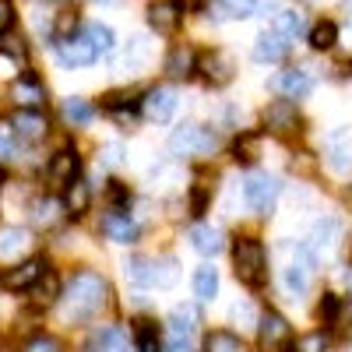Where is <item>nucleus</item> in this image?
Listing matches in <instances>:
<instances>
[{"label": "nucleus", "instance_id": "f257e3e1", "mask_svg": "<svg viewBox=\"0 0 352 352\" xmlns=\"http://www.w3.org/2000/svg\"><path fill=\"white\" fill-rule=\"evenodd\" d=\"M109 303H113V289H109V282L99 272L81 268V272H74L64 282L60 314H64L67 324H88V320H96Z\"/></svg>", "mask_w": 352, "mask_h": 352}, {"label": "nucleus", "instance_id": "f03ea898", "mask_svg": "<svg viewBox=\"0 0 352 352\" xmlns=\"http://www.w3.org/2000/svg\"><path fill=\"white\" fill-rule=\"evenodd\" d=\"M166 148H169L173 159H212V155L222 148V138H219V131H212V127L180 124V127L169 134Z\"/></svg>", "mask_w": 352, "mask_h": 352}, {"label": "nucleus", "instance_id": "7ed1b4c3", "mask_svg": "<svg viewBox=\"0 0 352 352\" xmlns=\"http://www.w3.org/2000/svg\"><path fill=\"white\" fill-rule=\"evenodd\" d=\"M232 275L250 289H261L268 282V250H264V243L257 236L232 240Z\"/></svg>", "mask_w": 352, "mask_h": 352}, {"label": "nucleus", "instance_id": "20e7f679", "mask_svg": "<svg viewBox=\"0 0 352 352\" xmlns=\"http://www.w3.org/2000/svg\"><path fill=\"white\" fill-rule=\"evenodd\" d=\"M278 194H282V184L275 180L272 173H247V180H243V204L254 215H272Z\"/></svg>", "mask_w": 352, "mask_h": 352}, {"label": "nucleus", "instance_id": "39448f33", "mask_svg": "<svg viewBox=\"0 0 352 352\" xmlns=\"http://www.w3.org/2000/svg\"><path fill=\"white\" fill-rule=\"evenodd\" d=\"M50 272L53 268H50L46 257H25V261L14 264V268H8L4 275H0V289H8V292H32Z\"/></svg>", "mask_w": 352, "mask_h": 352}, {"label": "nucleus", "instance_id": "423d86ee", "mask_svg": "<svg viewBox=\"0 0 352 352\" xmlns=\"http://www.w3.org/2000/svg\"><path fill=\"white\" fill-rule=\"evenodd\" d=\"M261 120H264V131L282 134V138L300 134V127H303L300 109H296V102H292V99H275V102H268V106H264V113H261Z\"/></svg>", "mask_w": 352, "mask_h": 352}, {"label": "nucleus", "instance_id": "0eeeda50", "mask_svg": "<svg viewBox=\"0 0 352 352\" xmlns=\"http://www.w3.org/2000/svg\"><path fill=\"white\" fill-rule=\"evenodd\" d=\"M138 109H141L144 120L166 124V120H173V113H176V92L166 88V85H155V88H148V92L138 99Z\"/></svg>", "mask_w": 352, "mask_h": 352}, {"label": "nucleus", "instance_id": "6e6552de", "mask_svg": "<svg viewBox=\"0 0 352 352\" xmlns=\"http://www.w3.org/2000/svg\"><path fill=\"white\" fill-rule=\"evenodd\" d=\"M99 229H102V236H106L109 243H120V247H131V243H138V236H141V226H138L124 208H109V212L99 219Z\"/></svg>", "mask_w": 352, "mask_h": 352}, {"label": "nucleus", "instance_id": "1a4fd4ad", "mask_svg": "<svg viewBox=\"0 0 352 352\" xmlns=\"http://www.w3.org/2000/svg\"><path fill=\"white\" fill-rule=\"evenodd\" d=\"M56 60L64 67H88V64H96L99 56H96V46L88 43L85 32H71L64 39H56Z\"/></svg>", "mask_w": 352, "mask_h": 352}, {"label": "nucleus", "instance_id": "9d476101", "mask_svg": "<svg viewBox=\"0 0 352 352\" xmlns=\"http://www.w3.org/2000/svg\"><path fill=\"white\" fill-rule=\"evenodd\" d=\"M85 352H134V338L120 324H99L88 331Z\"/></svg>", "mask_w": 352, "mask_h": 352}, {"label": "nucleus", "instance_id": "9b49d317", "mask_svg": "<svg viewBox=\"0 0 352 352\" xmlns=\"http://www.w3.org/2000/svg\"><path fill=\"white\" fill-rule=\"evenodd\" d=\"M292 338V328L289 320L278 314V310H264L261 320H257V342L264 352H275V349H285Z\"/></svg>", "mask_w": 352, "mask_h": 352}, {"label": "nucleus", "instance_id": "f8f14e48", "mask_svg": "<svg viewBox=\"0 0 352 352\" xmlns=\"http://www.w3.org/2000/svg\"><path fill=\"white\" fill-rule=\"evenodd\" d=\"M28 219H32V226L43 229V232H50V229H56V226H64V222H67L64 197H56V194L36 197L32 204H28Z\"/></svg>", "mask_w": 352, "mask_h": 352}, {"label": "nucleus", "instance_id": "ddd939ff", "mask_svg": "<svg viewBox=\"0 0 352 352\" xmlns=\"http://www.w3.org/2000/svg\"><path fill=\"white\" fill-rule=\"evenodd\" d=\"M78 176H81V155H78L74 148L56 152V155L50 159V166H46V184H50L53 190L71 187V184L78 180Z\"/></svg>", "mask_w": 352, "mask_h": 352}, {"label": "nucleus", "instance_id": "4468645a", "mask_svg": "<svg viewBox=\"0 0 352 352\" xmlns=\"http://www.w3.org/2000/svg\"><path fill=\"white\" fill-rule=\"evenodd\" d=\"M11 102L18 106V109H46V85H43V78H36V74H21V78H14V85H11Z\"/></svg>", "mask_w": 352, "mask_h": 352}, {"label": "nucleus", "instance_id": "2eb2a0df", "mask_svg": "<svg viewBox=\"0 0 352 352\" xmlns=\"http://www.w3.org/2000/svg\"><path fill=\"white\" fill-rule=\"evenodd\" d=\"M11 127H14L18 141H28V144H36L50 134V120H46L43 109H14Z\"/></svg>", "mask_w": 352, "mask_h": 352}, {"label": "nucleus", "instance_id": "dca6fc26", "mask_svg": "<svg viewBox=\"0 0 352 352\" xmlns=\"http://www.w3.org/2000/svg\"><path fill=\"white\" fill-rule=\"evenodd\" d=\"M32 247V232L21 226H0V264H18L25 261Z\"/></svg>", "mask_w": 352, "mask_h": 352}, {"label": "nucleus", "instance_id": "f3484780", "mask_svg": "<svg viewBox=\"0 0 352 352\" xmlns=\"http://www.w3.org/2000/svg\"><path fill=\"white\" fill-rule=\"evenodd\" d=\"M197 71H201V78L208 81L212 88L229 85V81H232V74H236V67H232V60H229V53H222V50L204 53L201 60H197Z\"/></svg>", "mask_w": 352, "mask_h": 352}, {"label": "nucleus", "instance_id": "a211bd4d", "mask_svg": "<svg viewBox=\"0 0 352 352\" xmlns=\"http://www.w3.org/2000/svg\"><path fill=\"white\" fill-rule=\"evenodd\" d=\"M180 21H184L180 0H155V4H148V25H152V32L173 36L176 28H180Z\"/></svg>", "mask_w": 352, "mask_h": 352}, {"label": "nucleus", "instance_id": "6ab92c4d", "mask_svg": "<svg viewBox=\"0 0 352 352\" xmlns=\"http://www.w3.org/2000/svg\"><path fill=\"white\" fill-rule=\"evenodd\" d=\"M324 162L331 173H352V131H331L328 148H324Z\"/></svg>", "mask_w": 352, "mask_h": 352}, {"label": "nucleus", "instance_id": "aec40b11", "mask_svg": "<svg viewBox=\"0 0 352 352\" xmlns=\"http://www.w3.org/2000/svg\"><path fill=\"white\" fill-rule=\"evenodd\" d=\"M342 219L338 215H320L317 222H314V229H310V247L317 250V254H331L335 247H338V240H342Z\"/></svg>", "mask_w": 352, "mask_h": 352}, {"label": "nucleus", "instance_id": "412c9836", "mask_svg": "<svg viewBox=\"0 0 352 352\" xmlns=\"http://www.w3.org/2000/svg\"><path fill=\"white\" fill-rule=\"evenodd\" d=\"M272 88L282 96V99H307L310 92H314V78L307 74V71H282V74H275V81H272Z\"/></svg>", "mask_w": 352, "mask_h": 352}, {"label": "nucleus", "instance_id": "4be33fe9", "mask_svg": "<svg viewBox=\"0 0 352 352\" xmlns=\"http://www.w3.org/2000/svg\"><path fill=\"white\" fill-rule=\"evenodd\" d=\"M190 247L197 250V254H204V257H215V254H222L226 250V232L219 229V226H212V222H197L194 229H190Z\"/></svg>", "mask_w": 352, "mask_h": 352}, {"label": "nucleus", "instance_id": "5701e85b", "mask_svg": "<svg viewBox=\"0 0 352 352\" xmlns=\"http://www.w3.org/2000/svg\"><path fill=\"white\" fill-rule=\"evenodd\" d=\"M310 272L314 268H307V264H300V261H289L285 268H282V289H285V296L289 300H303L307 292H310Z\"/></svg>", "mask_w": 352, "mask_h": 352}, {"label": "nucleus", "instance_id": "b1692460", "mask_svg": "<svg viewBox=\"0 0 352 352\" xmlns=\"http://www.w3.org/2000/svg\"><path fill=\"white\" fill-rule=\"evenodd\" d=\"M289 53V39H282L278 32H261L254 43V60L257 64H282Z\"/></svg>", "mask_w": 352, "mask_h": 352}, {"label": "nucleus", "instance_id": "393cba45", "mask_svg": "<svg viewBox=\"0 0 352 352\" xmlns=\"http://www.w3.org/2000/svg\"><path fill=\"white\" fill-rule=\"evenodd\" d=\"M64 208H67V219H81L92 208V184L78 176L71 187H64Z\"/></svg>", "mask_w": 352, "mask_h": 352}, {"label": "nucleus", "instance_id": "a878e982", "mask_svg": "<svg viewBox=\"0 0 352 352\" xmlns=\"http://www.w3.org/2000/svg\"><path fill=\"white\" fill-rule=\"evenodd\" d=\"M272 32H278L282 39H300L303 32H307V14L303 11H296V8H282L278 14H275V25H272Z\"/></svg>", "mask_w": 352, "mask_h": 352}, {"label": "nucleus", "instance_id": "bb28decb", "mask_svg": "<svg viewBox=\"0 0 352 352\" xmlns=\"http://www.w3.org/2000/svg\"><path fill=\"white\" fill-rule=\"evenodd\" d=\"M148 60H152V43L144 36H131L120 56V71H141Z\"/></svg>", "mask_w": 352, "mask_h": 352}, {"label": "nucleus", "instance_id": "cd10ccee", "mask_svg": "<svg viewBox=\"0 0 352 352\" xmlns=\"http://www.w3.org/2000/svg\"><path fill=\"white\" fill-rule=\"evenodd\" d=\"M134 352H162V331L155 320L148 317L134 320Z\"/></svg>", "mask_w": 352, "mask_h": 352}, {"label": "nucleus", "instance_id": "c85d7f7f", "mask_svg": "<svg viewBox=\"0 0 352 352\" xmlns=\"http://www.w3.org/2000/svg\"><path fill=\"white\" fill-rule=\"evenodd\" d=\"M197 71V53L190 46H173L166 56V74L169 78H190Z\"/></svg>", "mask_w": 352, "mask_h": 352}, {"label": "nucleus", "instance_id": "c756f323", "mask_svg": "<svg viewBox=\"0 0 352 352\" xmlns=\"http://www.w3.org/2000/svg\"><path fill=\"white\" fill-rule=\"evenodd\" d=\"M60 116H64V124H71V127H88L96 120V106L88 99H81V96H71V99H64Z\"/></svg>", "mask_w": 352, "mask_h": 352}, {"label": "nucleus", "instance_id": "7c9ffc66", "mask_svg": "<svg viewBox=\"0 0 352 352\" xmlns=\"http://www.w3.org/2000/svg\"><path fill=\"white\" fill-rule=\"evenodd\" d=\"M60 292H64L60 278H56V272H50V275L32 289V307H36V310H50L53 303H60Z\"/></svg>", "mask_w": 352, "mask_h": 352}, {"label": "nucleus", "instance_id": "2f4dec72", "mask_svg": "<svg viewBox=\"0 0 352 352\" xmlns=\"http://www.w3.org/2000/svg\"><path fill=\"white\" fill-rule=\"evenodd\" d=\"M176 282H180V261L176 257H152V285L173 289Z\"/></svg>", "mask_w": 352, "mask_h": 352}, {"label": "nucleus", "instance_id": "473e14b6", "mask_svg": "<svg viewBox=\"0 0 352 352\" xmlns=\"http://www.w3.org/2000/svg\"><path fill=\"white\" fill-rule=\"evenodd\" d=\"M194 296L201 303H212L219 296V272L212 268V264H201V268L194 272Z\"/></svg>", "mask_w": 352, "mask_h": 352}, {"label": "nucleus", "instance_id": "72a5a7b5", "mask_svg": "<svg viewBox=\"0 0 352 352\" xmlns=\"http://www.w3.org/2000/svg\"><path fill=\"white\" fill-rule=\"evenodd\" d=\"M204 352H247V342L236 331H208L204 335Z\"/></svg>", "mask_w": 352, "mask_h": 352}, {"label": "nucleus", "instance_id": "f704fd0d", "mask_svg": "<svg viewBox=\"0 0 352 352\" xmlns=\"http://www.w3.org/2000/svg\"><path fill=\"white\" fill-rule=\"evenodd\" d=\"M197 324H201V314H197V307H190V303H180V307L169 314L173 335H190V331H197Z\"/></svg>", "mask_w": 352, "mask_h": 352}, {"label": "nucleus", "instance_id": "c9c22d12", "mask_svg": "<svg viewBox=\"0 0 352 352\" xmlns=\"http://www.w3.org/2000/svg\"><path fill=\"white\" fill-rule=\"evenodd\" d=\"M124 275L138 289H148L152 285V257H127L124 261Z\"/></svg>", "mask_w": 352, "mask_h": 352}, {"label": "nucleus", "instance_id": "e433bc0d", "mask_svg": "<svg viewBox=\"0 0 352 352\" xmlns=\"http://www.w3.org/2000/svg\"><path fill=\"white\" fill-rule=\"evenodd\" d=\"M85 36H88V43L96 46V56H109L113 53V46H116V36H113V28L109 25H85Z\"/></svg>", "mask_w": 352, "mask_h": 352}, {"label": "nucleus", "instance_id": "4c0bfd02", "mask_svg": "<svg viewBox=\"0 0 352 352\" xmlns=\"http://www.w3.org/2000/svg\"><path fill=\"white\" fill-rule=\"evenodd\" d=\"M310 46L320 53V50H335L338 46V25L335 21H317L314 28H310Z\"/></svg>", "mask_w": 352, "mask_h": 352}, {"label": "nucleus", "instance_id": "58836bf2", "mask_svg": "<svg viewBox=\"0 0 352 352\" xmlns=\"http://www.w3.org/2000/svg\"><path fill=\"white\" fill-rule=\"evenodd\" d=\"M18 352H67V345H64V338H56L50 331H36L32 338L21 342Z\"/></svg>", "mask_w": 352, "mask_h": 352}, {"label": "nucleus", "instance_id": "ea45409f", "mask_svg": "<svg viewBox=\"0 0 352 352\" xmlns=\"http://www.w3.org/2000/svg\"><path fill=\"white\" fill-rule=\"evenodd\" d=\"M18 159V134L11 127V120H0V166Z\"/></svg>", "mask_w": 352, "mask_h": 352}, {"label": "nucleus", "instance_id": "a19ab883", "mask_svg": "<svg viewBox=\"0 0 352 352\" xmlns=\"http://www.w3.org/2000/svg\"><path fill=\"white\" fill-rule=\"evenodd\" d=\"M292 349L296 352H328L331 349V335L328 331H307V335H300L296 342H292Z\"/></svg>", "mask_w": 352, "mask_h": 352}, {"label": "nucleus", "instance_id": "79ce46f5", "mask_svg": "<svg viewBox=\"0 0 352 352\" xmlns=\"http://www.w3.org/2000/svg\"><path fill=\"white\" fill-rule=\"evenodd\" d=\"M99 166H102V169H120V166H127V148H124L120 141L102 144V148H99Z\"/></svg>", "mask_w": 352, "mask_h": 352}, {"label": "nucleus", "instance_id": "37998d69", "mask_svg": "<svg viewBox=\"0 0 352 352\" xmlns=\"http://www.w3.org/2000/svg\"><path fill=\"white\" fill-rule=\"evenodd\" d=\"M215 184H208V176H197L194 180V190H190V212L201 215L204 208H208V197H212Z\"/></svg>", "mask_w": 352, "mask_h": 352}, {"label": "nucleus", "instance_id": "c03bdc74", "mask_svg": "<svg viewBox=\"0 0 352 352\" xmlns=\"http://www.w3.org/2000/svg\"><path fill=\"white\" fill-rule=\"evenodd\" d=\"M257 0H219V18H254Z\"/></svg>", "mask_w": 352, "mask_h": 352}, {"label": "nucleus", "instance_id": "a18cd8bd", "mask_svg": "<svg viewBox=\"0 0 352 352\" xmlns=\"http://www.w3.org/2000/svg\"><path fill=\"white\" fill-rule=\"evenodd\" d=\"M229 314H232V320H236L240 328H257V320H261V314H257V307L250 300H236Z\"/></svg>", "mask_w": 352, "mask_h": 352}, {"label": "nucleus", "instance_id": "49530a36", "mask_svg": "<svg viewBox=\"0 0 352 352\" xmlns=\"http://www.w3.org/2000/svg\"><path fill=\"white\" fill-rule=\"evenodd\" d=\"M0 56H11V60H25V56H28V46H25L18 36L4 32V36H0Z\"/></svg>", "mask_w": 352, "mask_h": 352}, {"label": "nucleus", "instance_id": "de8ad7c7", "mask_svg": "<svg viewBox=\"0 0 352 352\" xmlns=\"http://www.w3.org/2000/svg\"><path fill=\"white\" fill-rule=\"evenodd\" d=\"M338 310H342L338 296H335V292H324V296H320V303H317V317L324 320V324H335V320H338Z\"/></svg>", "mask_w": 352, "mask_h": 352}, {"label": "nucleus", "instance_id": "09e8293b", "mask_svg": "<svg viewBox=\"0 0 352 352\" xmlns=\"http://www.w3.org/2000/svg\"><path fill=\"white\" fill-rule=\"evenodd\" d=\"M14 28V4L11 0H0V36Z\"/></svg>", "mask_w": 352, "mask_h": 352}, {"label": "nucleus", "instance_id": "8fccbe9b", "mask_svg": "<svg viewBox=\"0 0 352 352\" xmlns=\"http://www.w3.org/2000/svg\"><path fill=\"white\" fill-rule=\"evenodd\" d=\"M282 11V0H257V8H254V14H261V18H275Z\"/></svg>", "mask_w": 352, "mask_h": 352}, {"label": "nucleus", "instance_id": "3c124183", "mask_svg": "<svg viewBox=\"0 0 352 352\" xmlns=\"http://www.w3.org/2000/svg\"><path fill=\"white\" fill-rule=\"evenodd\" d=\"M345 285H349V292H352V268L345 272Z\"/></svg>", "mask_w": 352, "mask_h": 352}, {"label": "nucleus", "instance_id": "603ef678", "mask_svg": "<svg viewBox=\"0 0 352 352\" xmlns=\"http://www.w3.org/2000/svg\"><path fill=\"white\" fill-rule=\"evenodd\" d=\"M342 4H345V11H352V0H342Z\"/></svg>", "mask_w": 352, "mask_h": 352}, {"label": "nucleus", "instance_id": "864d4df0", "mask_svg": "<svg viewBox=\"0 0 352 352\" xmlns=\"http://www.w3.org/2000/svg\"><path fill=\"white\" fill-rule=\"evenodd\" d=\"M349 50H352V28H349Z\"/></svg>", "mask_w": 352, "mask_h": 352}]
</instances>
